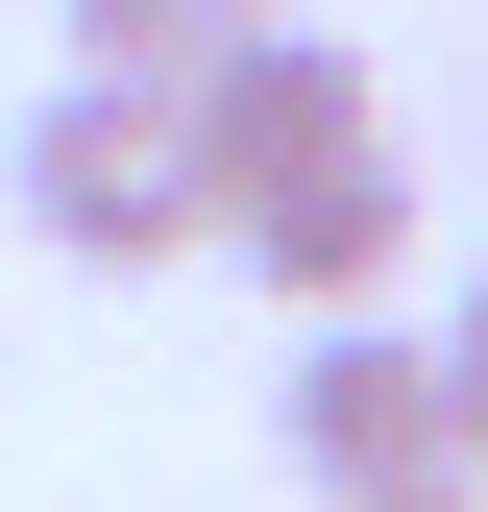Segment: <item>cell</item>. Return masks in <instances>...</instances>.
Masks as SVG:
<instances>
[{"mask_svg":"<svg viewBox=\"0 0 488 512\" xmlns=\"http://www.w3.org/2000/svg\"><path fill=\"white\" fill-rule=\"evenodd\" d=\"M171 147H196V244H244L293 317H366L415 269V171H391V98H366V49L318 25H244L196 98H171Z\"/></svg>","mask_w":488,"mask_h":512,"instance_id":"obj_1","label":"cell"},{"mask_svg":"<svg viewBox=\"0 0 488 512\" xmlns=\"http://www.w3.org/2000/svg\"><path fill=\"white\" fill-rule=\"evenodd\" d=\"M0 196H25L49 269H196V147H171V98L49 74V98H25V147H0Z\"/></svg>","mask_w":488,"mask_h":512,"instance_id":"obj_2","label":"cell"},{"mask_svg":"<svg viewBox=\"0 0 488 512\" xmlns=\"http://www.w3.org/2000/svg\"><path fill=\"white\" fill-rule=\"evenodd\" d=\"M269 439H293V488L318 512H366V488H440L464 439H440V342H391V317H293V391H269Z\"/></svg>","mask_w":488,"mask_h":512,"instance_id":"obj_3","label":"cell"},{"mask_svg":"<svg viewBox=\"0 0 488 512\" xmlns=\"http://www.w3.org/2000/svg\"><path fill=\"white\" fill-rule=\"evenodd\" d=\"M244 25H269V0H74V74H98V98H196Z\"/></svg>","mask_w":488,"mask_h":512,"instance_id":"obj_4","label":"cell"},{"mask_svg":"<svg viewBox=\"0 0 488 512\" xmlns=\"http://www.w3.org/2000/svg\"><path fill=\"white\" fill-rule=\"evenodd\" d=\"M440 439H464V488H488V269H464V317H440Z\"/></svg>","mask_w":488,"mask_h":512,"instance_id":"obj_5","label":"cell"},{"mask_svg":"<svg viewBox=\"0 0 488 512\" xmlns=\"http://www.w3.org/2000/svg\"><path fill=\"white\" fill-rule=\"evenodd\" d=\"M366 512H488V488H464V464H440V488H366Z\"/></svg>","mask_w":488,"mask_h":512,"instance_id":"obj_6","label":"cell"}]
</instances>
